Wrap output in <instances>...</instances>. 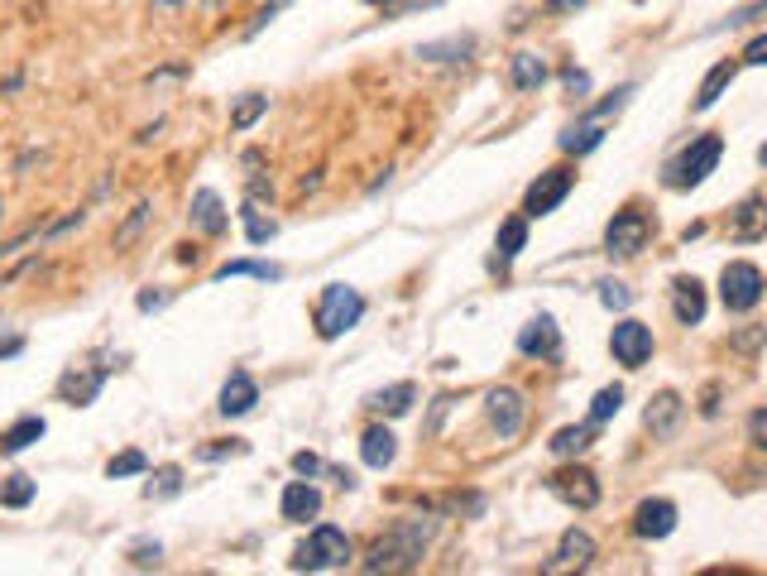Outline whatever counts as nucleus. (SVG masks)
<instances>
[{
	"label": "nucleus",
	"mask_w": 767,
	"mask_h": 576,
	"mask_svg": "<svg viewBox=\"0 0 767 576\" xmlns=\"http://www.w3.org/2000/svg\"><path fill=\"white\" fill-rule=\"evenodd\" d=\"M432 533H436V519H399L389 533H379V539L369 543V553H365L360 567L369 576H379V572H413V567H422V557H427Z\"/></svg>",
	"instance_id": "f257e3e1"
},
{
	"label": "nucleus",
	"mask_w": 767,
	"mask_h": 576,
	"mask_svg": "<svg viewBox=\"0 0 767 576\" xmlns=\"http://www.w3.org/2000/svg\"><path fill=\"white\" fill-rule=\"evenodd\" d=\"M360 318H365V298L355 293L351 284H326L322 298H316V312H312L316 336H322V342H336V336H346Z\"/></svg>",
	"instance_id": "f03ea898"
},
{
	"label": "nucleus",
	"mask_w": 767,
	"mask_h": 576,
	"mask_svg": "<svg viewBox=\"0 0 767 576\" xmlns=\"http://www.w3.org/2000/svg\"><path fill=\"white\" fill-rule=\"evenodd\" d=\"M720 154H724V140H720V135H700V140H691V144H686V149L677 154V159L667 164V188H700V182L715 174Z\"/></svg>",
	"instance_id": "7ed1b4c3"
},
{
	"label": "nucleus",
	"mask_w": 767,
	"mask_h": 576,
	"mask_svg": "<svg viewBox=\"0 0 767 576\" xmlns=\"http://www.w3.org/2000/svg\"><path fill=\"white\" fill-rule=\"evenodd\" d=\"M346 562H351V539L336 523H316L312 539L298 547L293 572H332V567H346Z\"/></svg>",
	"instance_id": "20e7f679"
},
{
	"label": "nucleus",
	"mask_w": 767,
	"mask_h": 576,
	"mask_svg": "<svg viewBox=\"0 0 767 576\" xmlns=\"http://www.w3.org/2000/svg\"><path fill=\"white\" fill-rule=\"evenodd\" d=\"M720 298H724V308H730V312L758 308V298H763V274H758V265H748V259L724 265V274H720Z\"/></svg>",
	"instance_id": "39448f33"
},
{
	"label": "nucleus",
	"mask_w": 767,
	"mask_h": 576,
	"mask_svg": "<svg viewBox=\"0 0 767 576\" xmlns=\"http://www.w3.org/2000/svg\"><path fill=\"white\" fill-rule=\"evenodd\" d=\"M647 235H653V221H647L643 212H614L610 221V231H604V255H614V259H633L647 245Z\"/></svg>",
	"instance_id": "423d86ee"
},
{
	"label": "nucleus",
	"mask_w": 767,
	"mask_h": 576,
	"mask_svg": "<svg viewBox=\"0 0 767 576\" xmlns=\"http://www.w3.org/2000/svg\"><path fill=\"white\" fill-rule=\"evenodd\" d=\"M594 562V539L586 529H566L557 553H552L547 562H542V576H566V572H586Z\"/></svg>",
	"instance_id": "0eeeda50"
},
{
	"label": "nucleus",
	"mask_w": 767,
	"mask_h": 576,
	"mask_svg": "<svg viewBox=\"0 0 767 576\" xmlns=\"http://www.w3.org/2000/svg\"><path fill=\"white\" fill-rule=\"evenodd\" d=\"M610 351H614V361H619V365L638 370V365H647V356H653V326H643V322L624 318V322L614 326V336H610Z\"/></svg>",
	"instance_id": "6e6552de"
},
{
	"label": "nucleus",
	"mask_w": 767,
	"mask_h": 576,
	"mask_svg": "<svg viewBox=\"0 0 767 576\" xmlns=\"http://www.w3.org/2000/svg\"><path fill=\"white\" fill-rule=\"evenodd\" d=\"M571 174L566 168H547V174H537V182L527 188V217H547L557 212V207L566 202V192H571Z\"/></svg>",
	"instance_id": "1a4fd4ad"
},
{
	"label": "nucleus",
	"mask_w": 767,
	"mask_h": 576,
	"mask_svg": "<svg viewBox=\"0 0 767 576\" xmlns=\"http://www.w3.org/2000/svg\"><path fill=\"white\" fill-rule=\"evenodd\" d=\"M485 413H489V423H494L499 437H519L523 418H527V399L519 395V389H494L489 403H485Z\"/></svg>",
	"instance_id": "9d476101"
},
{
	"label": "nucleus",
	"mask_w": 767,
	"mask_h": 576,
	"mask_svg": "<svg viewBox=\"0 0 767 576\" xmlns=\"http://www.w3.org/2000/svg\"><path fill=\"white\" fill-rule=\"evenodd\" d=\"M547 490L552 495H562L566 505H576V509H594L600 505V480L590 476V470H557V476H547Z\"/></svg>",
	"instance_id": "9b49d317"
},
{
	"label": "nucleus",
	"mask_w": 767,
	"mask_h": 576,
	"mask_svg": "<svg viewBox=\"0 0 767 576\" xmlns=\"http://www.w3.org/2000/svg\"><path fill=\"white\" fill-rule=\"evenodd\" d=\"M519 351H523V356H537V361H557L562 356V332H557V322H552V312H537V318L523 326Z\"/></svg>",
	"instance_id": "f8f14e48"
},
{
	"label": "nucleus",
	"mask_w": 767,
	"mask_h": 576,
	"mask_svg": "<svg viewBox=\"0 0 767 576\" xmlns=\"http://www.w3.org/2000/svg\"><path fill=\"white\" fill-rule=\"evenodd\" d=\"M101 385H105V365H73V370L58 379V395L68 399L73 409H87V403L101 395Z\"/></svg>",
	"instance_id": "ddd939ff"
},
{
	"label": "nucleus",
	"mask_w": 767,
	"mask_h": 576,
	"mask_svg": "<svg viewBox=\"0 0 767 576\" xmlns=\"http://www.w3.org/2000/svg\"><path fill=\"white\" fill-rule=\"evenodd\" d=\"M671 529H677V505L671 500H643L633 509V533L638 539H667Z\"/></svg>",
	"instance_id": "4468645a"
},
{
	"label": "nucleus",
	"mask_w": 767,
	"mask_h": 576,
	"mask_svg": "<svg viewBox=\"0 0 767 576\" xmlns=\"http://www.w3.org/2000/svg\"><path fill=\"white\" fill-rule=\"evenodd\" d=\"M192 226L202 231V235H226L231 231V212H226V202L216 198V192L211 188H197L192 192Z\"/></svg>",
	"instance_id": "2eb2a0df"
},
{
	"label": "nucleus",
	"mask_w": 767,
	"mask_h": 576,
	"mask_svg": "<svg viewBox=\"0 0 767 576\" xmlns=\"http://www.w3.org/2000/svg\"><path fill=\"white\" fill-rule=\"evenodd\" d=\"M255 403H259V385L245 370H231V379L221 385V403H216V409L226 413V418H245V413H255Z\"/></svg>",
	"instance_id": "dca6fc26"
},
{
	"label": "nucleus",
	"mask_w": 767,
	"mask_h": 576,
	"mask_svg": "<svg viewBox=\"0 0 767 576\" xmlns=\"http://www.w3.org/2000/svg\"><path fill=\"white\" fill-rule=\"evenodd\" d=\"M763 235H767V202L753 192V198L738 202V212L730 217V241L748 245V241H763Z\"/></svg>",
	"instance_id": "f3484780"
},
{
	"label": "nucleus",
	"mask_w": 767,
	"mask_h": 576,
	"mask_svg": "<svg viewBox=\"0 0 767 576\" xmlns=\"http://www.w3.org/2000/svg\"><path fill=\"white\" fill-rule=\"evenodd\" d=\"M681 413H686L681 395H671V389H663V395H657L653 403H647L643 423H647V432H653V437H671V432H677V423H681Z\"/></svg>",
	"instance_id": "a211bd4d"
},
{
	"label": "nucleus",
	"mask_w": 767,
	"mask_h": 576,
	"mask_svg": "<svg viewBox=\"0 0 767 576\" xmlns=\"http://www.w3.org/2000/svg\"><path fill=\"white\" fill-rule=\"evenodd\" d=\"M671 308H677L681 326H696L700 318H705V288H700V279H677V284H671Z\"/></svg>",
	"instance_id": "6ab92c4d"
},
{
	"label": "nucleus",
	"mask_w": 767,
	"mask_h": 576,
	"mask_svg": "<svg viewBox=\"0 0 767 576\" xmlns=\"http://www.w3.org/2000/svg\"><path fill=\"white\" fill-rule=\"evenodd\" d=\"M360 456H365V466L369 470H383V466H393V456H399V437H393L389 428H365V437H360Z\"/></svg>",
	"instance_id": "aec40b11"
},
{
	"label": "nucleus",
	"mask_w": 767,
	"mask_h": 576,
	"mask_svg": "<svg viewBox=\"0 0 767 576\" xmlns=\"http://www.w3.org/2000/svg\"><path fill=\"white\" fill-rule=\"evenodd\" d=\"M279 509H284V519H293V523L316 519V509H322V495H316V490L308 486V480H288Z\"/></svg>",
	"instance_id": "412c9836"
},
{
	"label": "nucleus",
	"mask_w": 767,
	"mask_h": 576,
	"mask_svg": "<svg viewBox=\"0 0 767 576\" xmlns=\"http://www.w3.org/2000/svg\"><path fill=\"white\" fill-rule=\"evenodd\" d=\"M413 399H418V385H413V379H403V385L379 389V395L369 399V409L383 413V418H403L408 409H413Z\"/></svg>",
	"instance_id": "4be33fe9"
},
{
	"label": "nucleus",
	"mask_w": 767,
	"mask_h": 576,
	"mask_svg": "<svg viewBox=\"0 0 767 576\" xmlns=\"http://www.w3.org/2000/svg\"><path fill=\"white\" fill-rule=\"evenodd\" d=\"M734 73H738V63H715V68L705 73V82H700V91H696V111L715 107V101L724 97V87L734 82Z\"/></svg>",
	"instance_id": "5701e85b"
},
{
	"label": "nucleus",
	"mask_w": 767,
	"mask_h": 576,
	"mask_svg": "<svg viewBox=\"0 0 767 576\" xmlns=\"http://www.w3.org/2000/svg\"><path fill=\"white\" fill-rule=\"evenodd\" d=\"M44 432H48V423H44V418H38V413L20 418V423L10 428L5 437H0V452H5V456H15V452H24V447H34V442L44 437Z\"/></svg>",
	"instance_id": "b1692460"
},
{
	"label": "nucleus",
	"mask_w": 767,
	"mask_h": 576,
	"mask_svg": "<svg viewBox=\"0 0 767 576\" xmlns=\"http://www.w3.org/2000/svg\"><path fill=\"white\" fill-rule=\"evenodd\" d=\"M523 245H527V221H523V217H509L504 226H499V241H494V251H499V269H509L513 259H519Z\"/></svg>",
	"instance_id": "393cba45"
},
{
	"label": "nucleus",
	"mask_w": 767,
	"mask_h": 576,
	"mask_svg": "<svg viewBox=\"0 0 767 576\" xmlns=\"http://www.w3.org/2000/svg\"><path fill=\"white\" fill-rule=\"evenodd\" d=\"M600 140H604V121H576L571 130L562 135V149L566 154H590V149H600Z\"/></svg>",
	"instance_id": "a878e982"
},
{
	"label": "nucleus",
	"mask_w": 767,
	"mask_h": 576,
	"mask_svg": "<svg viewBox=\"0 0 767 576\" xmlns=\"http://www.w3.org/2000/svg\"><path fill=\"white\" fill-rule=\"evenodd\" d=\"M241 274H249V279H264V284H279L284 269L279 265H264V259H226V265L216 269V279H241Z\"/></svg>",
	"instance_id": "bb28decb"
},
{
	"label": "nucleus",
	"mask_w": 767,
	"mask_h": 576,
	"mask_svg": "<svg viewBox=\"0 0 767 576\" xmlns=\"http://www.w3.org/2000/svg\"><path fill=\"white\" fill-rule=\"evenodd\" d=\"M547 82V63H542L537 54H513V87L519 91H533Z\"/></svg>",
	"instance_id": "cd10ccee"
},
{
	"label": "nucleus",
	"mask_w": 767,
	"mask_h": 576,
	"mask_svg": "<svg viewBox=\"0 0 767 576\" xmlns=\"http://www.w3.org/2000/svg\"><path fill=\"white\" fill-rule=\"evenodd\" d=\"M241 221H245V241H249V245H269L274 235H279L274 217H264L255 202H245V207H241Z\"/></svg>",
	"instance_id": "c85d7f7f"
},
{
	"label": "nucleus",
	"mask_w": 767,
	"mask_h": 576,
	"mask_svg": "<svg viewBox=\"0 0 767 576\" xmlns=\"http://www.w3.org/2000/svg\"><path fill=\"white\" fill-rule=\"evenodd\" d=\"M594 442V423H580V428H562L557 437H552V452L557 456H580Z\"/></svg>",
	"instance_id": "c756f323"
},
{
	"label": "nucleus",
	"mask_w": 767,
	"mask_h": 576,
	"mask_svg": "<svg viewBox=\"0 0 767 576\" xmlns=\"http://www.w3.org/2000/svg\"><path fill=\"white\" fill-rule=\"evenodd\" d=\"M264 111H269V97H264V91H245V97L235 101V111H231V130H249Z\"/></svg>",
	"instance_id": "7c9ffc66"
},
{
	"label": "nucleus",
	"mask_w": 767,
	"mask_h": 576,
	"mask_svg": "<svg viewBox=\"0 0 767 576\" xmlns=\"http://www.w3.org/2000/svg\"><path fill=\"white\" fill-rule=\"evenodd\" d=\"M178 490H182V470L178 466H158L154 480L144 486V500H174Z\"/></svg>",
	"instance_id": "2f4dec72"
},
{
	"label": "nucleus",
	"mask_w": 767,
	"mask_h": 576,
	"mask_svg": "<svg viewBox=\"0 0 767 576\" xmlns=\"http://www.w3.org/2000/svg\"><path fill=\"white\" fill-rule=\"evenodd\" d=\"M466 54H470V34L442 38V44H422L418 48V58H432V63H456V58H466Z\"/></svg>",
	"instance_id": "473e14b6"
},
{
	"label": "nucleus",
	"mask_w": 767,
	"mask_h": 576,
	"mask_svg": "<svg viewBox=\"0 0 767 576\" xmlns=\"http://www.w3.org/2000/svg\"><path fill=\"white\" fill-rule=\"evenodd\" d=\"M149 217H154V207H149V202H140L135 212H130V217L121 221V231H115V251H130V245L140 241V231L149 226Z\"/></svg>",
	"instance_id": "72a5a7b5"
},
{
	"label": "nucleus",
	"mask_w": 767,
	"mask_h": 576,
	"mask_svg": "<svg viewBox=\"0 0 767 576\" xmlns=\"http://www.w3.org/2000/svg\"><path fill=\"white\" fill-rule=\"evenodd\" d=\"M30 500H34V480L30 476H20V470H15V476L0 480V505H5V509H24Z\"/></svg>",
	"instance_id": "f704fd0d"
},
{
	"label": "nucleus",
	"mask_w": 767,
	"mask_h": 576,
	"mask_svg": "<svg viewBox=\"0 0 767 576\" xmlns=\"http://www.w3.org/2000/svg\"><path fill=\"white\" fill-rule=\"evenodd\" d=\"M624 409V389L619 385H610V389H600V395H594V403H590V423L600 428V423H610V418Z\"/></svg>",
	"instance_id": "c9c22d12"
},
{
	"label": "nucleus",
	"mask_w": 767,
	"mask_h": 576,
	"mask_svg": "<svg viewBox=\"0 0 767 576\" xmlns=\"http://www.w3.org/2000/svg\"><path fill=\"white\" fill-rule=\"evenodd\" d=\"M144 466H149V456H144L140 447H130V452H121V456H111V466H105V476H111V480H121V476H140Z\"/></svg>",
	"instance_id": "e433bc0d"
},
{
	"label": "nucleus",
	"mask_w": 767,
	"mask_h": 576,
	"mask_svg": "<svg viewBox=\"0 0 767 576\" xmlns=\"http://www.w3.org/2000/svg\"><path fill=\"white\" fill-rule=\"evenodd\" d=\"M249 442L231 437V442H211V447H197V462H226V456H245Z\"/></svg>",
	"instance_id": "4c0bfd02"
},
{
	"label": "nucleus",
	"mask_w": 767,
	"mask_h": 576,
	"mask_svg": "<svg viewBox=\"0 0 767 576\" xmlns=\"http://www.w3.org/2000/svg\"><path fill=\"white\" fill-rule=\"evenodd\" d=\"M600 303H604V308H614V312H624V308L633 303L629 284H619V279H604V284H600Z\"/></svg>",
	"instance_id": "58836bf2"
},
{
	"label": "nucleus",
	"mask_w": 767,
	"mask_h": 576,
	"mask_svg": "<svg viewBox=\"0 0 767 576\" xmlns=\"http://www.w3.org/2000/svg\"><path fill=\"white\" fill-rule=\"evenodd\" d=\"M446 5V0H393V5H383L389 15H418V10H436Z\"/></svg>",
	"instance_id": "ea45409f"
},
{
	"label": "nucleus",
	"mask_w": 767,
	"mask_h": 576,
	"mask_svg": "<svg viewBox=\"0 0 767 576\" xmlns=\"http://www.w3.org/2000/svg\"><path fill=\"white\" fill-rule=\"evenodd\" d=\"M288 5V0H269V5H264L259 10V15H255V24H249V30H245V38H255L259 30H264V24H274V15H279V10Z\"/></svg>",
	"instance_id": "a19ab883"
},
{
	"label": "nucleus",
	"mask_w": 767,
	"mask_h": 576,
	"mask_svg": "<svg viewBox=\"0 0 767 576\" xmlns=\"http://www.w3.org/2000/svg\"><path fill=\"white\" fill-rule=\"evenodd\" d=\"M158 557H164V547H158V543H140L135 553H130L135 567H158Z\"/></svg>",
	"instance_id": "79ce46f5"
},
{
	"label": "nucleus",
	"mask_w": 767,
	"mask_h": 576,
	"mask_svg": "<svg viewBox=\"0 0 767 576\" xmlns=\"http://www.w3.org/2000/svg\"><path fill=\"white\" fill-rule=\"evenodd\" d=\"M748 437H753V442H758V447L767 452V409H758V413L748 418Z\"/></svg>",
	"instance_id": "37998d69"
},
{
	"label": "nucleus",
	"mask_w": 767,
	"mask_h": 576,
	"mask_svg": "<svg viewBox=\"0 0 767 576\" xmlns=\"http://www.w3.org/2000/svg\"><path fill=\"white\" fill-rule=\"evenodd\" d=\"M744 63H753V68H763V63H767V34H758V38H753V44L744 48Z\"/></svg>",
	"instance_id": "c03bdc74"
},
{
	"label": "nucleus",
	"mask_w": 767,
	"mask_h": 576,
	"mask_svg": "<svg viewBox=\"0 0 767 576\" xmlns=\"http://www.w3.org/2000/svg\"><path fill=\"white\" fill-rule=\"evenodd\" d=\"M293 470H298V476H316V470H322V456L298 452V456H293Z\"/></svg>",
	"instance_id": "a18cd8bd"
},
{
	"label": "nucleus",
	"mask_w": 767,
	"mask_h": 576,
	"mask_svg": "<svg viewBox=\"0 0 767 576\" xmlns=\"http://www.w3.org/2000/svg\"><path fill=\"white\" fill-rule=\"evenodd\" d=\"M566 87H571V91H576V97H586V91H590V77H586V73H576V68H571V73H566Z\"/></svg>",
	"instance_id": "49530a36"
},
{
	"label": "nucleus",
	"mask_w": 767,
	"mask_h": 576,
	"mask_svg": "<svg viewBox=\"0 0 767 576\" xmlns=\"http://www.w3.org/2000/svg\"><path fill=\"white\" fill-rule=\"evenodd\" d=\"M87 221V212H73V217H63L58 226H48V235H63V231H73V226H82Z\"/></svg>",
	"instance_id": "de8ad7c7"
},
{
	"label": "nucleus",
	"mask_w": 767,
	"mask_h": 576,
	"mask_svg": "<svg viewBox=\"0 0 767 576\" xmlns=\"http://www.w3.org/2000/svg\"><path fill=\"white\" fill-rule=\"evenodd\" d=\"M580 5H586V0H547L552 15H571V10H580Z\"/></svg>",
	"instance_id": "09e8293b"
},
{
	"label": "nucleus",
	"mask_w": 767,
	"mask_h": 576,
	"mask_svg": "<svg viewBox=\"0 0 767 576\" xmlns=\"http://www.w3.org/2000/svg\"><path fill=\"white\" fill-rule=\"evenodd\" d=\"M168 298L164 293H140V312H154V308H164Z\"/></svg>",
	"instance_id": "8fccbe9b"
},
{
	"label": "nucleus",
	"mask_w": 767,
	"mask_h": 576,
	"mask_svg": "<svg viewBox=\"0 0 767 576\" xmlns=\"http://www.w3.org/2000/svg\"><path fill=\"white\" fill-rule=\"evenodd\" d=\"M365 5H393V0H365Z\"/></svg>",
	"instance_id": "3c124183"
},
{
	"label": "nucleus",
	"mask_w": 767,
	"mask_h": 576,
	"mask_svg": "<svg viewBox=\"0 0 767 576\" xmlns=\"http://www.w3.org/2000/svg\"><path fill=\"white\" fill-rule=\"evenodd\" d=\"M758 159H763V168H767V144H763V149H758Z\"/></svg>",
	"instance_id": "603ef678"
},
{
	"label": "nucleus",
	"mask_w": 767,
	"mask_h": 576,
	"mask_svg": "<svg viewBox=\"0 0 767 576\" xmlns=\"http://www.w3.org/2000/svg\"><path fill=\"white\" fill-rule=\"evenodd\" d=\"M0 217H5V202H0Z\"/></svg>",
	"instance_id": "864d4df0"
},
{
	"label": "nucleus",
	"mask_w": 767,
	"mask_h": 576,
	"mask_svg": "<svg viewBox=\"0 0 767 576\" xmlns=\"http://www.w3.org/2000/svg\"><path fill=\"white\" fill-rule=\"evenodd\" d=\"M207 5H216V0H207Z\"/></svg>",
	"instance_id": "5fc2aeb1"
}]
</instances>
